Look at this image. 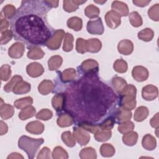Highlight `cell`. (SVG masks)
Wrapping results in <instances>:
<instances>
[{"label": "cell", "instance_id": "1", "mask_svg": "<svg viewBox=\"0 0 159 159\" xmlns=\"http://www.w3.org/2000/svg\"><path fill=\"white\" fill-rule=\"evenodd\" d=\"M65 94L64 111L77 124L99 121L115 107L117 99L112 89L99 80L98 74L84 75L68 86Z\"/></svg>", "mask_w": 159, "mask_h": 159}, {"label": "cell", "instance_id": "2", "mask_svg": "<svg viewBox=\"0 0 159 159\" xmlns=\"http://www.w3.org/2000/svg\"><path fill=\"white\" fill-rule=\"evenodd\" d=\"M51 8L48 1H22L11 19L14 39L28 48L45 45L55 32L47 20Z\"/></svg>", "mask_w": 159, "mask_h": 159}, {"label": "cell", "instance_id": "3", "mask_svg": "<svg viewBox=\"0 0 159 159\" xmlns=\"http://www.w3.org/2000/svg\"><path fill=\"white\" fill-rule=\"evenodd\" d=\"M43 142L42 138L33 139L26 135H22L19 139L18 146L27 153L29 158H34L39 147Z\"/></svg>", "mask_w": 159, "mask_h": 159}, {"label": "cell", "instance_id": "4", "mask_svg": "<svg viewBox=\"0 0 159 159\" xmlns=\"http://www.w3.org/2000/svg\"><path fill=\"white\" fill-rule=\"evenodd\" d=\"M136 88L132 84L127 85L119 94V106L132 110L136 106Z\"/></svg>", "mask_w": 159, "mask_h": 159}, {"label": "cell", "instance_id": "5", "mask_svg": "<svg viewBox=\"0 0 159 159\" xmlns=\"http://www.w3.org/2000/svg\"><path fill=\"white\" fill-rule=\"evenodd\" d=\"M99 71L98 63L93 59H88L84 61L81 65L78 67V71L80 74L89 75L98 74Z\"/></svg>", "mask_w": 159, "mask_h": 159}, {"label": "cell", "instance_id": "6", "mask_svg": "<svg viewBox=\"0 0 159 159\" xmlns=\"http://www.w3.org/2000/svg\"><path fill=\"white\" fill-rule=\"evenodd\" d=\"M65 35V32L62 29L55 30L51 37L47 42L45 45L48 48L55 50L60 48L61 43L62 39Z\"/></svg>", "mask_w": 159, "mask_h": 159}, {"label": "cell", "instance_id": "7", "mask_svg": "<svg viewBox=\"0 0 159 159\" xmlns=\"http://www.w3.org/2000/svg\"><path fill=\"white\" fill-rule=\"evenodd\" d=\"M87 31L94 35H101L103 34L104 29L101 17L94 20H89L87 23Z\"/></svg>", "mask_w": 159, "mask_h": 159}, {"label": "cell", "instance_id": "8", "mask_svg": "<svg viewBox=\"0 0 159 159\" xmlns=\"http://www.w3.org/2000/svg\"><path fill=\"white\" fill-rule=\"evenodd\" d=\"M107 25L111 29H116L120 24V16L115 11H108L105 15Z\"/></svg>", "mask_w": 159, "mask_h": 159}, {"label": "cell", "instance_id": "9", "mask_svg": "<svg viewBox=\"0 0 159 159\" xmlns=\"http://www.w3.org/2000/svg\"><path fill=\"white\" fill-rule=\"evenodd\" d=\"M73 136L78 143L83 146L86 145L90 140V135L81 127L73 128Z\"/></svg>", "mask_w": 159, "mask_h": 159}, {"label": "cell", "instance_id": "10", "mask_svg": "<svg viewBox=\"0 0 159 159\" xmlns=\"http://www.w3.org/2000/svg\"><path fill=\"white\" fill-rule=\"evenodd\" d=\"M158 88L153 85L148 84L142 88V97L147 101H152L155 99L158 96Z\"/></svg>", "mask_w": 159, "mask_h": 159}, {"label": "cell", "instance_id": "11", "mask_svg": "<svg viewBox=\"0 0 159 159\" xmlns=\"http://www.w3.org/2000/svg\"><path fill=\"white\" fill-rule=\"evenodd\" d=\"M25 47L21 42H17L12 44V45L9 48L8 54L10 57L12 58H20L24 52Z\"/></svg>", "mask_w": 159, "mask_h": 159}, {"label": "cell", "instance_id": "12", "mask_svg": "<svg viewBox=\"0 0 159 159\" xmlns=\"http://www.w3.org/2000/svg\"><path fill=\"white\" fill-rule=\"evenodd\" d=\"M132 77L137 81H145L148 76L147 69L142 66H135L132 71Z\"/></svg>", "mask_w": 159, "mask_h": 159}, {"label": "cell", "instance_id": "13", "mask_svg": "<svg viewBox=\"0 0 159 159\" xmlns=\"http://www.w3.org/2000/svg\"><path fill=\"white\" fill-rule=\"evenodd\" d=\"M52 104L57 112H61L64 110L65 104V94L64 93L56 94L52 98Z\"/></svg>", "mask_w": 159, "mask_h": 159}, {"label": "cell", "instance_id": "14", "mask_svg": "<svg viewBox=\"0 0 159 159\" xmlns=\"http://www.w3.org/2000/svg\"><path fill=\"white\" fill-rule=\"evenodd\" d=\"M26 70L28 75L33 78L42 75L44 71L43 66L37 62H33L29 64L26 68Z\"/></svg>", "mask_w": 159, "mask_h": 159}, {"label": "cell", "instance_id": "15", "mask_svg": "<svg viewBox=\"0 0 159 159\" xmlns=\"http://www.w3.org/2000/svg\"><path fill=\"white\" fill-rule=\"evenodd\" d=\"M116 120L118 122H122L129 120L132 117V113L130 110L120 106L117 109L114 113Z\"/></svg>", "mask_w": 159, "mask_h": 159}, {"label": "cell", "instance_id": "16", "mask_svg": "<svg viewBox=\"0 0 159 159\" xmlns=\"http://www.w3.org/2000/svg\"><path fill=\"white\" fill-rule=\"evenodd\" d=\"M117 49L120 53L125 55H128L133 52L134 44L129 40H122L118 43Z\"/></svg>", "mask_w": 159, "mask_h": 159}, {"label": "cell", "instance_id": "17", "mask_svg": "<svg viewBox=\"0 0 159 159\" xmlns=\"http://www.w3.org/2000/svg\"><path fill=\"white\" fill-rule=\"evenodd\" d=\"M25 129L29 133L38 135L43 132L44 130V125L39 121H32L27 124L25 127Z\"/></svg>", "mask_w": 159, "mask_h": 159}, {"label": "cell", "instance_id": "18", "mask_svg": "<svg viewBox=\"0 0 159 159\" xmlns=\"http://www.w3.org/2000/svg\"><path fill=\"white\" fill-rule=\"evenodd\" d=\"M111 7L113 11L117 12L121 16H127L129 14V8L127 5L122 2L118 1H114L112 2Z\"/></svg>", "mask_w": 159, "mask_h": 159}, {"label": "cell", "instance_id": "19", "mask_svg": "<svg viewBox=\"0 0 159 159\" xmlns=\"http://www.w3.org/2000/svg\"><path fill=\"white\" fill-rule=\"evenodd\" d=\"M55 85L50 80H45L42 81L38 86V89L40 93L43 95H47L53 91Z\"/></svg>", "mask_w": 159, "mask_h": 159}, {"label": "cell", "instance_id": "20", "mask_svg": "<svg viewBox=\"0 0 159 159\" xmlns=\"http://www.w3.org/2000/svg\"><path fill=\"white\" fill-rule=\"evenodd\" d=\"M86 1H71L65 0L63 1V7L64 10L68 12H71L75 11L79 7L80 5L86 2Z\"/></svg>", "mask_w": 159, "mask_h": 159}, {"label": "cell", "instance_id": "21", "mask_svg": "<svg viewBox=\"0 0 159 159\" xmlns=\"http://www.w3.org/2000/svg\"><path fill=\"white\" fill-rule=\"evenodd\" d=\"M101 42L98 39H91L86 40L87 52L96 53L101 50Z\"/></svg>", "mask_w": 159, "mask_h": 159}, {"label": "cell", "instance_id": "22", "mask_svg": "<svg viewBox=\"0 0 159 159\" xmlns=\"http://www.w3.org/2000/svg\"><path fill=\"white\" fill-rule=\"evenodd\" d=\"M74 123V120L72 116L68 113L60 114L57 119V124L61 127H68Z\"/></svg>", "mask_w": 159, "mask_h": 159}, {"label": "cell", "instance_id": "23", "mask_svg": "<svg viewBox=\"0 0 159 159\" xmlns=\"http://www.w3.org/2000/svg\"><path fill=\"white\" fill-rule=\"evenodd\" d=\"M30 90V84L27 82L21 80L19 81L13 88L12 91L16 94L27 93Z\"/></svg>", "mask_w": 159, "mask_h": 159}, {"label": "cell", "instance_id": "24", "mask_svg": "<svg viewBox=\"0 0 159 159\" xmlns=\"http://www.w3.org/2000/svg\"><path fill=\"white\" fill-rule=\"evenodd\" d=\"M14 107L10 104H1L0 114L2 119H8L11 118L14 114Z\"/></svg>", "mask_w": 159, "mask_h": 159}, {"label": "cell", "instance_id": "25", "mask_svg": "<svg viewBox=\"0 0 159 159\" xmlns=\"http://www.w3.org/2000/svg\"><path fill=\"white\" fill-rule=\"evenodd\" d=\"M142 146L148 150H152L156 147V140L150 134L145 135L142 139Z\"/></svg>", "mask_w": 159, "mask_h": 159}, {"label": "cell", "instance_id": "26", "mask_svg": "<svg viewBox=\"0 0 159 159\" xmlns=\"http://www.w3.org/2000/svg\"><path fill=\"white\" fill-rule=\"evenodd\" d=\"M112 84L116 91L119 94L127 86L126 81L121 77H114L112 80Z\"/></svg>", "mask_w": 159, "mask_h": 159}, {"label": "cell", "instance_id": "27", "mask_svg": "<svg viewBox=\"0 0 159 159\" xmlns=\"http://www.w3.org/2000/svg\"><path fill=\"white\" fill-rule=\"evenodd\" d=\"M138 134L136 132H129L124 135L122 137L123 142L129 146H132L137 143Z\"/></svg>", "mask_w": 159, "mask_h": 159}, {"label": "cell", "instance_id": "28", "mask_svg": "<svg viewBox=\"0 0 159 159\" xmlns=\"http://www.w3.org/2000/svg\"><path fill=\"white\" fill-rule=\"evenodd\" d=\"M63 62L62 58L59 55L52 56L48 61V68L50 71L58 70Z\"/></svg>", "mask_w": 159, "mask_h": 159}, {"label": "cell", "instance_id": "29", "mask_svg": "<svg viewBox=\"0 0 159 159\" xmlns=\"http://www.w3.org/2000/svg\"><path fill=\"white\" fill-rule=\"evenodd\" d=\"M76 71L73 68H68L60 73V80L64 83L70 82L75 79Z\"/></svg>", "mask_w": 159, "mask_h": 159}, {"label": "cell", "instance_id": "30", "mask_svg": "<svg viewBox=\"0 0 159 159\" xmlns=\"http://www.w3.org/2000/svg\"><path fill=\"white\" fill-rule=\"evenodd\" d=\"M148 114V110L145 106L139 107L134 113V120L137 122H141L145 120Z\"/></svg>", "mask_w": 159, "mask_h": 159}, {"label": "cell", "instance_id": "31", "mask_svg": "<svg viewBox=\"0 0 159 159\" xmlns=\"http://www.w3.org/2000/svg\"><path fill=\"white\" fill-rule=\"evenodd\" d=\"M67 26L75 31L82 29V19L78 17H72L67 20Z\"/></svg>", "mask_w": 159, "mask_h": 159}, {"label": "cell", "instance_id": "32", "mask_svg": "<svg viewBox=\"0 0 159 159\" xmlns=\"http://www.w3.org/2000/svg\"><path fill=\"white\" fill-rule=\"evenodd\" d=\"M36 113V110L33 106H29L24 109L19 114V117L21 120H26L28 118L32 117L35 116Z\"/></svg>", "mask_w": 159, "mask_h": 159}, {"label": "cell", "instance_id": "33", "mask_svg": "<svg viewBox=\"0 0 159 159\" xmlns=\"http://www.w3.org/2000/svg\"><path fill=\"white\" fill-rule=\"evenodd\" d=\"M44 55V52L40 48L35 47L30 48L27 53V57L32 60H37L43 58Z\"/></svg>", "mask_w": 159, "mask_h": 159}, {"label": "cell", "instance_id": "34", "mask_svg": "<svg viewBox=\"0 0 159 159\" xmlns=\"http://www.w3.org/2000/svg\"><path fill=\"white\" fill-rule=\"evenodd\" d=\"M154 36L153 31L150 28H145L138 33V38L145 42L152 40Z\"/></svg>", "mask_w": 159, "mask_h": 159}, {"label": "cell", "instance_id": "35", "mask_svg": "<svg viewBox=\"0 0 159 159\" xmlns=\"http://www.w3.org/2000/svg\"><path fill=\"white\" fill-rule=\"evenodd\" d=\"M16 7L12 4H7L4 6L1 12V16H3L6 18L11 19L16 13Z\"/></svg>", "mask_w": 159, "mask_h": 159}, {"label": "cell", "instance_id": "36", "mask_svg": "<svg viewBox=\"0 0 159 159\" xmlns=\"http://www.w3.org/2000/svg\"><path fill=\"white\" fill-rule=\"evenodd\" d=\"M99 13V9L98 7L94 6L93 4H90L88 6L84 9L85 15L89 19H93L98 17Z\"/></svg>", "mask_w": 159, "mask_h": 159}, {"label": "cell", "instance_id": "37", "mask_svg": "<svg viewBox=\"0 0 159 159\" xmlns=\"http://www.w3.org/2000/svg\"><path fill=\"white\" fill-rule=\"evenodd\" d=\"M111 130L99 129L94 134V137L98 142H104L111 138Z\"/></svg>", "mask_w": 159, "mask_h": 159}, {"label": "cell", "instance_id": "38", "mask_svg": "<svg viewBox=\"0 0 159 159\" xmlns=\"http://www.w3.org/2000/svg\"><path fill=\"white\" fill-rule=\"evenodd\" d=\"M33 102V99L31 97L27 96L14 101V106L17 109H22L29 106H30Z\"/></svg>", "mask_w": 159, "mask_h": 159}, {"label": "cell", "instance_id": "39", "mask_svg": "<svg viewBox=\"0 0 159 159\" xmlns=\"http://www.w3.org/2000/svg\"><path fill=\"white\" fill-rule=\"evenodd\" d=\"M100 152L102 156L105 157H112L115 153V149L112 145L109 143H104L101 146Z\"/></svg>", "mask_w": 159, "mask_h": 159}, {"label": "cell", "instance_id": "40", "mask_svg": "<svg viewBox=\"0 0 159 159\" xmlns=\"http://www.w3.org/2000/svg\"><path fill=\"white\" fill-rule=\"evenodd\" d=\"M61 139L63 142L68 147H73L75 145V139L69 131H66L62 133Z\"/></svg>", "mask_w": 159, "mask_h": 159}, {"label": "cell", "instance_id": "41", "mask_svg": "<svg viewBox=\"0 0 159 159\" xmlns=\"http://www.w3.org/2000/svg\"><path fill=\"white\" fill-rule=\"evenodd\" d=\"M129 20L132 25L135 27H139L142 24V19L136 11H133L129 14Z\"/></svg>", "mask_w": 159, "mask_h": 159}, {"label": "cell", "instance_id": "42", "mask_svg": "<svg viewBox=\"0 0 159 159\" xmlns=\"http://www.w3.org/2000/svg\"><path fill=\"white\" fill-rule=\"evenodd\" d=\"M134 124L131 121H125L120 122L118 126V130L122 134H126L132 131L134 128Z\"/></svg>", "mask_w": 159, "mask_h": 159}, {"label": "cell", "instance_id": "43", "mask_svg": "<svg viewBox=\"0 0 159 159\" xmlns=\"http://www.w3.org/2000/svg\"><path fill=\"white\" fill-rule=\"evenodd\" d=\"M73 37L70 33H66L65 35V40L63 42V50L65 52H70L73 48Z\"/></svg>", "mask_w": 159, "mask_h": 159}, {"label": "cell", "instance_id": "44", "mask_svg": "<svg viewBox=\"0 0 159 159\" xmlns=\"http://www.w3.org/2000/svg\"><path fill=\"white\" fill-rule=\"evenodd\" d=\"M21 80H22V76H19V75L14 76L12 78L11 80L4 86V90L7 93H9V92L12 91L13 90V88H14V86L16 85V84Z\"/></svg>", "mask_w": 159, "mask_h": 159}, {"label": "cell", "instance_id": "45", "mask_svg": "<svg viewBox=\"0 0 159 159\" xmlns=\"http://www.w3.org/2000/svg\"><path fill=\"white\" fill-rule=\"evenodd\" d=\"M114 69L118 73H125L127 70V63L122 59H118L114 63Z\"/></svg>", "mask_w": 159, "mask_h": 159}, {"label": "cell", "instance_id": "46", "mask_svg": "<svg viewBox=\"0 0 159 159\" xmlns=\"http://www.w3.org/2000/svg\"><path fill=\"white\" fill-rule=\"evenodd\" d=\"M0 75L2 81L8 80L11 75V66L7 64L2 65L0 69Z\"/></svg>", "mask_w": 159, "mask_h": 159}, {"label": "cell", "instance_id": "47", "mask_svg": "<svg viewBox=\"0 0 159 159\" xmlns=\"http://www.w3.org/2000/svg\"><path fill=\"white\" fill-rule=\"evenodd\" d=\"M88 155L87 158H96V152L95 150L91 147H87L83 148L80 153V157L81 158H84L86 155Z\"/></svg>", "mask_w": 159, "mask_h": 159}, {"label": "cell", "instance_id": "48", "mask_svg": "<svg viewBox=\"0 0 159 159\" xmlns=\"http://www.w3.org/2000/svg\"><path fill=\"white\" fill-rule=\"evenodd\" d=\"M158 9H159V4H155V5L152 6L148 11V14L150 19L153 20L158 21L159 19V15H158Z\"/></svg>", "mask_w": 159, "mask_h": 159}, {"label": "cell", "instance_id": "49", "mask_svg": "<svg viewBox=\"0 0 159 159\" xmlns=\"http://www.w3.org/2000/svg\"><path fill=\"white\" fill-rule=\"evenodd\" d=\"M52 112L48 109H43L36 114V118L43 120H47L52 117Z\"/></svg>", "mask_w": 159, "mask_h": 159}, {"label": "cell", "instance_id": "50", "mask_svg": "<svg viewBox=\"0 0 159 159\" xmlns=\"http://www.w3.org/2000/svg\"><path fill=\"white\" fill-rule=\"evenodd\" d=\"M76 50L78 53H84L87 52L86 40L82 38H78L76 40Z\"/></svg>", "mask_w": 159, "mask_h": 159}, {"label": "cell", "instance_id": "51", "mask_svg": "<svg viewBox=\"0 0 159 159\" xmlns=\"http://www.w3.org/2000/svg\"><path fill=\"white\" fill-rule=\"evenodd\" d=\"M13 33L11 30H6L1 32V44L4 45L9 42L13 37Z\"/></svg>", "mask_w": 159, "mask_h": 159}, {"label": "cell", "instance_id": "52", "mask_svg": "<svg viewBox=\"0 0 159 159\" xmlns=\"http://www.w3.org/2000/svg\"><path fill=\"white\" fill-rule=\"evenodd\" d=\"M60 154H63L64 155L68 157L67 152L62 147H55L54 148V150L53 151V153H52L53 158H58Z\"/></svg>", "mask_w": 159, "mask_h": 159}, {"label": "cell", "instance_id": "53", "mask_svg": "<svg viewBox=\"0 0 159 159\" xmlns=\"http://www.w3.org/2000/svg\"><path fill=\"white\" fill-rule=\"evenodd\" d=\"M9 27V22L6 18L1 17V23H0V27H1V32L5 31L7 30V27Z\"/></svg>", "mask_w": 159, "mask_h": 159}, {"label": "cell", "instance_id": "54", "mask_svg": "<svg viewBox=\"0 0 159 159\" xmlns=\"http://www.w3.org/2000/svg\"><path fill=\"white\" fill-rule=\"evenodd\" d=\"M150 1H145V0H134L132 2L137 6L139 7H144L147 6L150 3Z\"/></svg>", "mask_w": 159, "mask_h": 159}, {"label": "cell", "instance_id": "55", "mask_svg": "<svg viewBox=\"0 0 159 159\" xmlns=\"http://www.w3.org/2000/svg\"><path fill=\"white\" fill-rule=\"evenodd\" d=\"M150 124L152 127L158 129V113H157L156 115L153 117L150 120Z\"/></svg>", "mask_w": 159, "mask_h": 159}, {"label": "cell", "instance_id": "56", "mask_svg": "<svg viewBox=\"0 0 159 159\" xmlns=\"http://www.w3.org/2000/svg\"><path fill=\"white\" fill-rule=\"evenodd\" d=\"M0 124H1V125H0V127H1V130H0V135H4V134H5L7 132V129H8V128H7V125H6V124H5L2 120H1V122H0Z\"/></svg>", "mask_w": 159, "mask_h": 159}, {"label": "cell", "instance_id": "57", "mask_svg": "<svg viewBox=\"0 0 159 159\" xmlns=\"http://www.w3.org/2000/svg\"><path fill=\"white\" fill-rule=\"evenodd\" d=\"M51 7H57L58 5V1H48Z\"/></svg>", "mask_w": 159, "mask_h": 159}, {"label": "cell", "instance_id": "58", "mask_svg": "<svg viewBox=\"0 0 159 159\" xmlns=\"http://www.w3.org/2000/svg\"><path fill=\"white\" fill-rule=\"evenodd\" d=\"M96 3H99V4H103L104 2H106V1H94Z\"/></svg>", "mask_w": 159, "mask_h": 159}]
</instances>
